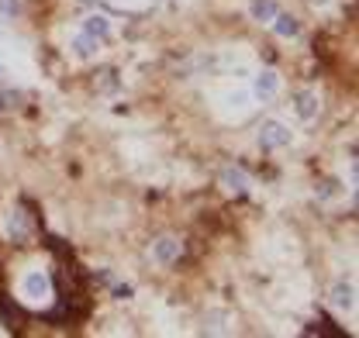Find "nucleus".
I'll list each match as a JSON object with an SVG mask.
<instances>
[{
  "label": "nucleus",
  "instance_id": "10",
  "mask_svg": "<svg viewBox=\"0 0 359 338\" xmlns=\"http://www.w3.org/2000/svg\"><path fill=\"white\" fill-rule=\"evenodd\" d=\"M100 45H104V42L90 39L87 32H76V35L69 39V52H73L76 59H83V62H90V59H97V55H100Z\"/></svg>",
  "mask_w": 359,
  "mask_h": 338
},
{
  "label": "nucleus",
  "instance_id": "12",
  "mask_svg": "<svg viewBox=\"0 0 359 338\" xmlns=\"http://www.w3.org/2000/svg\"><path fill=\"white\" fill-rule=\"evenodd\" d=\"M80 32H87L90 39H97V42H107V39H111V32H114V25H111V18H107V14H87Z\"/></svg>",
  "mask_w": 359,
  "mask_h": 338
},
{
  "label": "nucleus",
  "instance_id": "3",
  "mask_svg": "<svg viewBox=\"0 0 359 338\" xmlns=\"http://www.w3.org/2000/svg\"><path fill=\"white\" fill-rule=\"evenodd\" d=\"M280 90H283V76L276 73V69H259V73H252V86H249V93H252V100L256 104H269V100H276L280 97Z\"/></svg>",
  "mask_w": 359,
  "mask_h": 338
},
{
  "label": "nucleus",
  "instance_id": "6",
  "mask_svg": "<svg viewBox=\"0 0 359 338\" xmlns=\"http://www.w3.org/2000/svg\"><path fill=\"white\" fill-rule=\"evenodd\" d=\"M149 255H152L156 266H173L180 255H183V242H180L177 235H159V238L152 242Z\"/></svg>",
  "mask_w": 359,
  "mask_h": 338
},
{
  "label": "nucleus",
  "instance_id": "18",
  "mask_svg": "<svg viewBox=\"0 0 359 338\" xmlns=\"http://www.w3.org/2000/svg\"><path fill=\"white\" fill-rule=\"evenodd\" d=\"M118 4H121V7H145L149 0H118Z\"/></svg>",
  "mask_w": 359,
  "mask_h": 338
},
{
  "label": "nucleus",
  "instance_id": "19",
  "mask_svg": "<svg viewBox=\"0 0 359 338\" xmlns=\"http://www.w3.org/2000/svg\"><path fill=\"white\" fill-rule=\"evenodd\" d=\"M332 0H311V7H328Z\"/></svg>",
  "mask_w": 359,
  "mask_h": 338
},
{
  "label": "nucleus",
  "instance_id": "17",
  "mask_svg": "<svg viewBox=\"0 0 359 338\" xmlns=\"http://www.w3.org/2000/svg\"><path fill=\"white\" fill-rule=\"evenodd\" d=\"M4 76H11V62L0 55V80H4Z\"/></svg>",
  "mask_w": 359,
  "mask_h": 338
},
{
  "label": "nucleus",
  "instance_id": "13",
  "mask_svg": "<svg viewBox=\"0 0 359 338\" xmlns=\"http://www.w3.org/2000/svg\"><path fill=\"white\" fill-rule=\"evenodd\" d=\"M276 11H280L276 0H252V4H249V18H252L256 25H269V21L276 18Z\"/></svg>",
  "mask_w": 359,
  "mask_h": 338
},
{
  "label": "nucleus",
  "instance_id": "9",
  "mask_svg": "<svg viewBox=\"0 0 359 338\" xmlns=\"http://www.w3.org/2000/svg\"><path fill=\"white\" fill-rule=\"evenodd\" d=\"M218 183H222L224 194H235V197L249 194V187H252L249 173H245L242 166H224V169H222V176H218Z\"/></svg>",
  "mask_w": 359,
  "mask_h": 338
},
{
  "label": "nucleus",
  "instance_id": "1",
  "mask_svg": "<svg viewBox=\"0 0 359 338\" xmlns=\"http://www.w3.org/2000/svg\"><path fill=\"white\" fill-rule=\"evenodd\" d=\"M18 294H21L25 304H32V307H45V304L55 297L52 276H48L45 269H28V273L21 276V283H18Z\"/></svg>",
  "mask_w": 359,
  "mask_h": 338
},
{
  "label": "nucleus",
  "instance_id": "4",
  "mask_svg": "<svg viewBox=\"0 0 359 338\" xmlns=\"http://www.w3.org/2000/svg\"><path fill=\"white\" fill-rule=\"evenodd\" d=\"M252 93H249V86H235V90H228L218 97V111H222L224 118H245L249 111H252Z\"/></svg>",
  "mask_w": 359,
  "mask_h": 338
},
{
  "label": "nucleus",
  "instance_id": "8",
  "mask_svg": "<svg viewBox=\"0 0 359 338\" xmlns=\"http://www.w3.org/2000/svg\"><path fill=\"white\" fill-rule=\"evenodd\" d=\"M4 235L11 242H25L32 235V221H28V214L21 211V208H11V211L4 214Z\"/></svg>",
  "mask_w": 359,
  "mask_h": 338
},
{
  "label": "nucleus",
  "instance_id": "11",
  "mask_svg": "<svg viewBox=\"0 0 359 338\" xmlns=\"http://www.w3.org/2000/svg\"><path fill=\"white\" fill-rule=\"evenodd\" d=\"M269 28H273V35L283 39V42H290V39L301 35V21H297L294 14H283V11H276V18L269 21Z\"/></svg>",
  "mask_w": 359,
  "mask_h": 338
},
{
  "label": "nucleus",
  "instance_id": "15",
  "mask_svg": "<svg viewBox=\"0 0 359 338\" xmlns=\"http://www.w3.org/2000/svg\"><path fill=\"white\" fill-rule=\"evenodd\" d=\"M0 14L4 18H21L25 14V0H0Z\"/></svg>",
  "mask_w": 359,
  "mask_h": 338
},
{
  "label": "nucleus",
  "instance_id": "2",
  "mask_svg": "<svg viewBox=\"0 0 359 338\" xmlns=\"http://www.w3.org/2000/svg\"><path fill=\"white\" fill-rule=\"evenodd\" d=\"M256 142H259V149L263 152H280V149H290L294 145V131L287 121H266V125L259 128V135H256Z\"/></svg>",
  "mask_w": 359,
  "mask_h": 338
},
{
  "label": "nucleus",
  "instance_id": "5",
  "mask_svg": "<svg viewBox=\"0 0 359 338\" xmlns=\"http://www.w3.org/2000/svg\"><path fill=\"white\" fill-rule=\"evenodd\" d=\"M328 304H332L335 314H353V311H356V283L346 280V276L335 280L332 290H328Z\"/></svg>",
  "mask_w": 359,
  "mask_h": 338
},
{
  "label": "nucleus",
  "instance_id": "14",
  "mask_svg": "<svg viewBox=\"0 0 359 338\" xmlns=\"http://www.w3.org/2000/svg\"><path fill=\"white\" fill-rule=\"evenodd\" d=\"M18 104H21V93L18 90H0V114L18 111Z\"/></svg>",
  "mask_w": 359,
  "mask_h": 338
},
{
  "label": "nucleus",
  "instance_id": "7",
  "mask_svg": "<svg viewBox=\"0 0 359 338\" xmlns=\"http://www.w3.org/2000/svg\"><path fill=\"white\" fill-rule=\"evenodd\" d=\"M290 107H294L297 121H314V118H318V111H321V97H318V90L304 86V90H297V93H294Z\"/></svg>",
  "mask_w": 359,
  "mask_h": 338
},
{
  "label": "nucleus",
  "instance_id": "16",
  "mask_svg": "<svg viewBox=\"0 0 359 338\" xmlns=\"http://www.w3.org/2000/svg\"><path fill=\"white\" fill-rule=\"evenodd\" d=\"M328 197H335V183H332V180L321 183V190H318V201H328Z\"/></svg>",
  "mask_w": 359,
  "mask_h": 338
}]
</instances>
